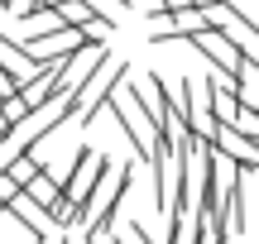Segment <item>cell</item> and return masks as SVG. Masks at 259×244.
Wrapping results in <instances>:
<instances>
[{"mask_svg": "<svg viewBox=\"0 0 259 244\" xmlns=\"http://www.w3.org/2000/svg\"><path fill=\"white\" fill-rule=\"evenodd\" d=\"M101 177H111V158H106V153H96V149H77L72 172L63 177V197L72 201V206H82V211H87V201L96 197Z\"/></svg>", "mask_w": 259, "mask_h": 244, "instance_id": "cell-1", "label": "cell"}, {"mask_svg": "<svg viewBox=\"0 0 259 244\" xmlns=\"http://www.w3.org/2000/svg\"><path fill=\"white\" fill-rule=\"evenodd\" d=\"M211 29H221V34L231 38V43L240 48L250 63H259V24L245 15L240 5H235V0H221V5L211 10Z\"/></svg>", "mask_w": 259, "mask_h": 244, "instance_id": "cell-2", "label": "cell"}, {"mask_svg": "<svg viewBox=\"0 0 259 244\" xmlns=\"http://www.w3.org/2000/svg\"><path fill=\"white\" fill-rule=\"evenodd\" d=\"M0 67H5V77L19 86V91H24V86H34L38 77L48 72V63H38V57L29 53L24 43H15L10 34H0Z\"/></svg>", "mask_w": 259, "mask_h": 244, "instance_id": "cell-3", "label": "cell"}, {"mask_svg": "<svg viewBox=\"0 0 259 244\" xmlns=\"http://www.w3.org/2000/svg\"><path fill=\"white\" fill-rule=\"evenodd\" d=\"M192 48L211 63V72H221V77H231V82H240V67H245V53L231 43V38L221 34V29H211V34H202V38H192Z\"/></svg>", "mask_w": 259, "mask_h": 244, "instance_id": "cell-4", "label": "cell"}, {"mask_svg": "<svg viewBox=\"0 0 259 244\" xmlns=\"http://www.w3.org/2000/svg\"><path fill=\"white\" fill-rule=\"evenodd\" d=\"M211 149H216V153H226L231 163H240V168L259 172V144H254V139H245V134L235 130V125H216Z\"/></svg>", "mask_w": 259, "mask_h": 244, "instance_id": "cell-5", "label": "cell"}, {"mask_svg": "<svg viewBox=\"0 0 259 244\" xmlns=\"http://www.w3.org/2000/svg\"><path fill=\"white\" fill-rule=\"evenodd\" d=\"M5 216H15L19 225L29 230V239H53V230H58V225H53V216H48V211L38 206L29 192H19V197L10 201V206H5Z\"/></svg>", "mask_w": 259, "mask_h": 244, "instance_id": "cell-6", "label": "cell"}, {"mask_svg": "<svg viewBox=\"0 0 259 244\" xmlns=\"http://www.w3.org/2000/svg\"><path fill=\"white\" fill-rule=\"evenodd\" d=\"M235 91H240V105H245V110H259V63H250V57H245Z\"/></svg>", "mask_w": 259, "mask_h": 244, "instance_id": "cell-7", "label": "cell"}, {"mask_svg": "<svg viewBox=\"0 0 259 244\" xmlns=\"http://www.w3.org/2000/svg\"><path fill=\"white\" fill-rule=\"evenodd\" d=\"M111 244H154L149 239V230H144V220H125V230H115Z\"/></svg>", "mask_w": 259, "mask_h": 244, "instance_id": "cell-8", "label": "cell"}, {"mask_svg": "<svg viewBox=\"0 0 259 244\" xmlns=\"http://www.w3.org/2000/svg\"><path fill=\"white\" fill-rule=\"evenodd\" d=\"M82 239H87V235H82ZM87 244H111V239H87Z\"/></svg>", "mask_w": 259, "mask_h": 244, "instance_id": "cell-9", "label": "cell"}]
</instances>
